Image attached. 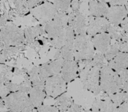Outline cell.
I'll return each mask as SVG.
<instances>
[{
	"mask_svg": "<svg viewBox=\"0 0 128 112\" xmlns=\"http://www.w3.org/2000/svg\"><path fill=\"white\" fill-rule=\"evenodd\" d=\"M123 40L126 41L127 42H128V32H126L124 35V38H123Z\"/></svg>",
	"mask_w": 128,
	"mask_h": 112,
	"instance_id": "42",
	"label": "cell"
},
{
	"mask_svg": "<svg viewBox=\"0 0 128 112\" xmlns=\"http://www.w3.org/2000/svg\"><path fill=\"white\" fill-rule=\"evenodd\" d=\"M108 65L116 72L128 68V52L120 51L112 60L108 62Z\"/></svg>",
	"mask_w": 128,
	"mask_h": 112,
	"instance_id": "16",
	"label": "cell"
},
{
	"mask_svg": "<svg viewBox=\"0 0 128 112\" xmlns=\"http://www.w3.org/2000/svg\"><path fill=\"white\" fill-rule=\"evenodd\" d=\"M92 41L95 50L104 53L111 45L112 38L108 32H104L92 36Z\"/></svg>",
	"mask_w": 128,
	"mask_h": 112,
	"instance_id": "14",
	"label": "cell"
},
{
	"mask_svg": "<svg viewBox=\"0 0 128 112\" xmlns=\"http://www.w3.org/2000/svg\"><path fill=\"white\" fill-rule=\"evenodd\" d=\"M79 63L75 60H64L61 70V75L67 84L72 82L79 78Z\"/></svg>",
	"mask_w": 128,
	"mask_h": 112,
	"instance_id": "11",
	"label": "cell"
},
{
	"mask_svg": "<svg viewBox=\"0 0 128 112\" xmlns=\"http://www.w3.org/2000/svg\"><path fill=\"white\" fill-rule=\"evenodd\" d=\"M5 108L9 111H33L35 108L28 93L16 91L11 92L3 99Z\"/></svg>",
	"mask_w": 128,
	"mask_h": 112,
	"instance_id": "4",
	"label": "cell"
},
{
	"mask_svg": "<svg viewBox=\"0 0 128 112\" xmlns=\"http://www.w3.org/2000/svg\"><path fill=\"white\" fill-rule=\"evenodd\" d=\"M123 80L119 74L113 70L108 64L100 70V87L103 93L112 95L122 91Z\"/></svg>",
	"mask_w": 128,
	"mask_h": 112,
	"instance_id": "2",
	"label": "cell"
},
{
	"mask_svg": "<svg viewBox=\"0 0 128 112\" xmlns=\"http://www.w3.org/2000/svg\"><path fill=\"white\" fill-rule=\"evenodd\" d=\"M44 0H27L26 3H27V6L28 8H33L39 5H40L41 3H43Z\"/></svg>",
	"mask_w": 128,
	"mask_h": 112,
	"instance_id": "33",
	"label": "cell"
},
{
	"mask_svg": "<svg viewBox=\"0 0 128 112\" xmlns=\"http://www.w3.org/2000/svg\"><path fill=\"white\" fill-rule=\"evenodd\" d=\"M28 75L29 76L30 81L32 82V87L45 88V79L40 75L39 72V66H34L32 69L28 71Z\"/></svg>",
	"mask_w": 128,
	"mask_h": 112,
	"instance_id": "19",
	"label": "cell"
},
{
	"mask_svg": "<svg viewBox=\"0 0 128 112\" xmlns=\"http://www.w3.org/2000/svg\"><path fill=\"white\" fill-rule=\"evenodd\" d=\"M73 103L74 100L72 97L64 92L56 98L55 105L58 108L59 111H68Z\"/></svg>",
	"mask_w": 128,
	"mask_h": 112,
	"instance_id": "20",
	"label": "cell"
},
{
	"mask_svg": "<svg viewBox=\"0 0 128 112\" xmlns=\"http://www.w3.org/2000/svg\"><path fill=\"white\" fill-rule=\"evenodd\" d=\"M28 96L32 104L37 109L38 107L43 105L44 99L46 96V93L45 89L32 87L28 93Z\"/></svg>",
	"mask_w": 128,
	"mask_h": 112,
	"instance_id": "17",
	"label": "cell"
},
{
	"mask_svg": "<svg viewBox=\"0 0 128 112\" xmlns=\"http://www.w3.org/2000/svg\"><path fill=\"white\" fill-rule=\"evenodd\" d=\"M68 25L74 29L76 35L86 33L87 17L80 10H72L68 14Z\"/></svg>",
	"mask_w": 128,
	"mask_h": 112,
	"instance_id": "10",
	"label": "cell"
},
{
	"mask_svg": "<svg viewBox=\"0 0 128 112\" xmlns=\"http://www.w3.org/2000/svg\"><path fill=\"white\" fill-rule=\"evenodd\" d=\"M110 23L106 17H97L89 15L87 17L86 33L92 37L100 33L107 32Z\"/></svg>",
	"mask_w": 128,
	"mask_h": 112,
	"instance_id": "9",
	"label": "cell"
},
{
	"mask_svg": "<svg viewBox=\"0 0 128 112\" xmlns=\"http://www.w3.org/2000/svg\"><path fill=\"white\" fill-rule=\"evenodd\" d=\"M24 50H25V46L23 44L16 45V46L11 45V46H7V47H4V48H2V53L4 54V56L8 60L11 56L17 53L20 51H22Z\"/></svg>",
	"mask_w": 128,
	"mask_h": 112,
	"instance_id": "23",
	"label": "cell"
},
{
	"mask_svg": "<svg viewBox=\"0 0 128 112\" xmlns=\"http://www.w3.org/2000/svg\"><path fill=\"white\" fill-rule=\"evenodd\" d=\"M80 79L83 89L91 92L97 96L102 93L100 87V69L93 66L91 60H83L78 62Z\"/></svg>",
	"mask_w": 128,
	"mask_h": 112,
	"instance_id": "1",
	"label": "cell"
},
{
	"mask_svg": "<svg viewBox=\"0 0 128 112\" xmlns=\"http://www.w3.org/2000/svg\"><path fill=\"white\" fill-rule=\"evenodd\" d=\"M120 26L122 27V29L124 30L125 32H128V16L123 20V21L121 23Z\"/></svg>",
	"mask_w": 128,
	"mask_h": 112,
	"instance_id": "40",
	"label": "cell"
},
{
	"mask_svg": "<svg viewBox=\"0 0 128 112\" xmlns=\"http://www.w3.org/2000/svg\"><path fill=\"white\" fill-rule=\"evenodd\" d=\"M13 3L15 6V9L17 14L23 15L26 12L28 6L26 0H13Z\"/></svg>",
	"mask_w": 128,
	"mask_h": 112,
	"instance_id": "29",
	"label": "cell"
},
{
	"mask_svg": "<svg viewBox=\"0 0 128 112\" xmlns=\"http://www.w3.org/2000/svg\"><path fill=\"white\" fill-rule=\"evenodd\" d=\"M110 9V5L106 0H89V15L97 17H106Z\"/></svg>",
	"mask_w": 128,
	"mask_h": 112,
	"instance_id": "15",
	"label": "cell"
},
{
	"mask_svg": "<svg viewBox=\"0 0 128 112\" xmlns=\"http://www.w3.org/2000/svg\"><path fill=\"white\" fill-rule=\"evenodd\" d=\"M31 12L36 20L40 21L41 24L45 25L56 16L58 10L54 4L45 2L33 8Z\"/></svg>",
	"mask_w": 128,
	"mask_h": 112,
	"instance_id": "8",
	"label": "cell"
},
{
	"mask_svg": "<svg viewBox=\"0 0 128 112\" xmlns=\"http://www.w3.org/2000/svg\"><path fill=\"white\" fill-rule=\"evenodd\" d=\"M73 50L76 61L91 60L96 53L92 37L87 33L76 35L73 44Z\"/></svg>",
	"mask_w": 128,
	"mask_h": 112,
	"instance_id": "3",
	"label": "cell"
},
{
	"mask_svg": "<svg viewBox=\"0 0 128 112\" xmlns=\"http://www.w3.org/2000/svg\"><path fill=\"white\" fill-rule=\"evenodd\" d=\"M128 16V11L125 5H110L106 17L107 18L110 24L120 25L123 20Z\"/></svg>",
	"mask_w": 128,
	"mask_h": 112,
	"instance_id": "13",
	"label": "cell"
},
{
	"mask_svg": "<svg viewBox=\"0 0 128 112\" xmlns=\"http://www.w3.org/2000/svg\"><path fill=\"white\" fill-rule=\"evenodd\" d=\"M11 92L4 86V84H0V97L4 99L8 95H9Z\"/></svg>",
	"mask_w": 128,
	"mask_h": 112,
	"instance_id": "32",
	"label": "cell"
},
{
	"mask_svg": "<svg viewBox=\"0 0 128 112\" xmlns=\"http://www.w3.org/2000/svg\"><path fill=\"white\" fill-rule=\"evenodd\" d=\"M38 111H59L56 105H42L37 108Z\"/></svg>",
	"mask_w": 128,
	"mask_h": 112,
	"instance_id": "30",
	"label": "cell"
},
{
	"mask_svg": "<svg viewBox=\"0 0 128 112\" xmlns=\"http://www.w3.org/2000/svg\"><path fill=\"white\" fill-rule=\"evenodd\" d=\"M8 21V15L4 14L0 16V28H2L6 25V23Z\"/></svg>",
	"mask_w": 128,
	"mask_h": 112,
	"instance_id": "39",
	"label": "cell"
},
{
	"mask_svg": "<svg viewBox=\"0 0 128 112\" xmlns=\"http://www.w3.org/2000/svg\"><path fill=\"white\" fill-rule=\"evenodd\" d=\"M24 31L13 24H8L1 28L0 47L21 45L25 43Z\"/></svg>",
	"mask_w": 128,
	"mask_h": 112,
	"instance_id": "5",
	"label": "cell"
},
{
	"mask_svg": "<svg viewBox=\"0 0 128 112\" xmlns=\"http://www.w3.org/2000/svg\"><path fill=\"white\" fill-rule=\"evenodd\" d=\"M110 97L111 100L113 102V103L118 108L121 104H122L123 102H124L125 101L128 100V93L126 92H124V91H120L116 93L110 95Z\"/></svg>",
	"mask_w": 128,
	"mask_h": 112,
	"instance_id": "26",
	"label": "cell"
},
{
	"mask_svg": "<svg viewBox=\"0 0 128 112\" xmlns=\"http://www.w3.org/2000/svg\"><path fill=\"white\" fill-rule=\"evenodd\" d=\"M86 110L81 106V105H79L76 103H73L71 105V106L70 107V108L68 109V111H85Z\"/></svg>",
	"mask_w": 128,
	"mask_h": 112,
	"instance_id": "34",
	"label": "cell"
},
{
	"mask_svg": "<svg viewBox=\"0 0 128 112\" xmlns=\"http://www.w3.org/2000/svg\"><path fill=\"white\" fill-rule=\"evenodd\" d=\"M91 63L93 66L101 69L104 66L108 64V61L106 60L104 53L96 51L93 58L91 60Z\"/></svg>",
	"mask_w": 128,
	"mask_h": 112,
	"instance_id": "22",
	"label": "cell"
},
{
	"mask_svg": "<svg viewBox=\"0 0 128 112\" xmlns=\"http://www.w3.org/2000/svg\"><path fill=\"white\" fill-rule=\"evenodd\" d=\"M116 111H128V99L117 108Z\"/></svg>",
	"mask_w": 128,
	"mask_h": 112,
	"instance_id": "37",
	"label": "cell"
},
{
	"mask_svg": "<svg viewBox=\"0 0 128 112\" xmlns=\"http://www.w3.org/2000/svg\"><path fill=\"white\" fill-rule=\"evenodd\" d=\"M59 50H60L61 57L64 60H74V53L73 47L64 46Z\"/></svg>",
	"mask_w": 128,
	"mask_h": 112,
	"instance_id": "28",
	"label": "cell"
},
{
	"mask_svg": "<svg viewBox=\"0 0 128 112\" xmlns=\"http://www.w3.org/2000/svg\"><path fill=\"white\" fill-rule=\"evenodd\" d=\"M106 32H108L110 35L112 39H114L115 41H118L123 40L124 35L125 34L124 30L122 29V27L120 25H112V24L110 25Z\"/></svg>",
	"mask_w": 128,
	"mask_h": 112,
	"instance_id": "21",
	"label": "cell"
},
{
	"mask_svg": "<svg viewBox=\"0 0 128 112\" xmlns=\"http://www.w3.org/2000/svg\"><path fill=\"white\" fill-rule=\"evenodd\" d=\"M119 52H120L119 43L118 41H116L113 44H111L109 49L104 53V56L106 60L109 62L111 60H112Z\"/></svg>",
	"mask_w": 128,
	"mask_h": 112,
	"instance_id": "25",
	"label": "cell"
},
{
	"mask_svg": "<svg viewBox=\"0 0 128 112\" xmlns=\"http://www.w3.org/2000/svg\"><path fill=\"white\" fill-rule=\"evenodd\" d=\"M128 0H110V5H126Z\"/></svg>",
	"mask_w": 128,
	"mask_h": 112,
	"instance_id": "38",
	"label": "cell"
},
{
	"mask_svg": "<svg viewBox=\"0 0 128 112\" xmlns=\"http://www.w3.org/2000/svg\"><path fill=\"white\" fill-rule=\"evenodd\" d=\"M118 74L123 81H128V68L122 69L121 72H118Z\"/></svg>",
	"mask_w": 128,
	"mask_h": 112,
	"instance_id": "36",
	"label": "cell"
},
{
	"mask_svg": "<svg viewBox=\"0 0 128 112\" xmlns=\"http://www.w3.org/2000/svg\"><path fill=\"white\" fill-rule=\"evenodd\" d=\"M45 91L46 96L57 98L67 90V82L61 74L55 75L47 78L45 81Z\"/></svg>",
	"mask_w": 128,
	"mask_h": 112,
	"instance_id": "7",
	"label": "cell"
},
{
	"mask_svg": "<svg viewBox=\"0 0 128 112\" xmlns=\"http://www.w3.org/2000/svg\"><path fill=\"white\" fill-rule=\"evenodd\" d=\"M122 91L126 92L128 93V81H124L122 87Z\"/></svg>",
	"mask_w": 128,
	"mask_h": 112,
	"instance_id": "41",
	"label": "cell"
},
{
	"mask_svg": "<svg viewBox=\"0 0 128 112\" xmlns=\"http://www.w3.org/2000/svg\"><path fill=\"white\" fill-rule=\"evenodd\" d=\"M45 32L44 27L42 26V24H38L34 26L27 27L24 30V35L26 41L28 44H32L35 38L39 36L44 35Z\"/></svg>",
	"mask_w": 128,
	"mask_h": 112,
	"instance_id": "18",
	"label": "cell"
},
{
	"mask_svg": "<svg viewBox=\"0 0 128 112\" xmlns=\"http://www.w3.org/2000/svg\"><path fill=\"white\" fill-rule=\"evenodd\" d=\"M2 71L0 72V84H4L7 81H11L14 76L13 68L4 65H2Z\"/></svg>",
	"mask_w": 128,
	"mask_h": 112,
	"instance_id": "24",
	"label": "cell"
},
{
	"mask_svg": "<svg viewBox=\"0 0 128 112\" xmlns=\"http://www.w3.org/2000/svg\"><path fill=\"white\" fill-rule=\"evenodd\" d=\"M73 0H55L54 5L56 7L58 11L67 12V11L70 8V5Z\"/></svg>",
	"mask_w": 128,
	"mask_h": 112,
	"instance_id": "27",
	"label": "cell"
},
{
	"mask_svg": "<svg viewBox=\"0 0 128 112\" xmlns=\"http://www.w3.org/2000/svg\"><path fill=\"white\" fill-rule=\"evenodd\" d=\"M63 61L64 60L62 57H59L39 66V72L40 75L46 80L50 76L60 74Z\"/></svg>",
	"mask_w": 128,
	"mask_h": 112,
	"instance_id": "12",
	"label": "cell"
},
{
	"mask_svg": "<svg viewBox=\"0 0 128 112\" xmlns=\"http://www.w3.org/2000/svg\"><path fill=\"white\" fill-rule=\"evenodd\" d=\"M125 6H126V8H127V11H128V2L126 3V5H125Z\"/></svg>",
	"mask_w": 128,
	"mask_h": 112,
	"instance_id": "43",
	"label": "cell"
},
{
	"mask_svg": "<svg viewBox=\"0 0 128 112\" xmlns=\"http://www.w3.org/2000/svg\"><path fill=\"white\" fill-rule=\"evenodd\" d=\"M4 84L10 92H16V91H18V85H17V84H14V83L11 82V81L5 82V83H4Z\"/></svg>",
	"mask_w": 128,
	"mask_h": 112,
	"instance_id": "31",
	"label": "cell"
},
{
	"mask_svg": "<svg viewBox=\"0 0 128 112\" xmlns=\"http://www.w3.org/2000/svg\"><path fill=\"white\" fill-rule=\"evenodd\" d=\"M68 26V14L58 11L56 16L44 25L45 32L48 38L52 39L59 36Z\"/></svg>",
	"mask_w": 128,
	"mask_h": 112,
	"instance_id": "6",
	"label": "cell"
},
{
	"mask_svg": "<svg viewBox=\"0 0 128 112\" xmlns=\"http://www.w3.org/2000/svg\"><path fill=\"white\" fill-rule=\"evenodd\" d=\"M118 43H119L120 51L128 52V42H127L124 40H122V41H118Z\"/></svg>",
	"mask_w": 128,
	"mask_h": 112,
	"instance_id": "35",
	"label": "cell"
}]
</instances>
